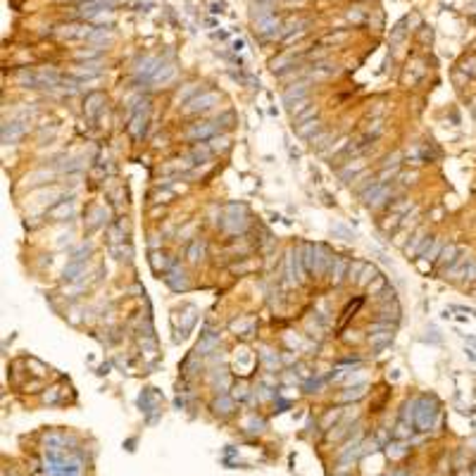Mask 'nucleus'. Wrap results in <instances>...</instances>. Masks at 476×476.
Returning a JSON list of instances; mask_svg holds the SVG:
<instances>
[{"label":"nucleus","instance_id":"nucleus-1","mask_svg":"<svg viewBox=\"0 0 476 476\" xmlns=\"http://www.w3.org/2000/svg\"><path fill=\"white\" fill-rule=\"evenodd\" d=\"M414 424L421 428V431H428L431 424H434V417L438 414V402L436 398H419L414 400Z\"/></svg>","mask_w":476,"mask_h":476},{"label":"nucleus","instance_id":"nucleus-2","mask_svg":"<svg viewBox=\"0 0 476 476\" xmlns=\"http://www.w3.org/2000/svg\"><path fill=\"white\" fill-rule=\"evenodd\" d=\"M359 198H362V202H365L367 207L376 210V207H381L388 198H391V188H388L386 184H381V181H374V184H369V186L359 193Z\"/></svg>","mask_w":476,"mask_h":476},{"label":"nucleus","instance_id":"nucleus-3","mask_svg":"<svg viewBox=\"0 0 476 476\" xmlns=\"http://www.w3.org/2000/svg\"><path fill=\"white\" fill-rule=\"evenodd\" d=\"M219 100H221L219 93H214V90H205V93H200V96H195L193 100H188L186 107H184V112H186V115L207 112V110H212L214 105H219Z\"/></svg>","mask_w":476,"mask_h":476},{"label":"nucleus","instance_id":"nucleus-4","mask_svg":"<svg viewBox=\"0 0 476 476\" xmlns=\"http://www.w3.org/2000/svg\"><path fill=\"white\" fill-rule=\"evenodd\" d=\"M221 226L231 231V234H238L248 226V214H245V207L243 205H226V221Z\"/></svg>","mask_w":476,"mask_h":476},{"label":"nucleus","instance_id":"nucleus-5","mask_svg":"<svg viewBox=\"0 0 476 476\" xmlns=\"http://www.w3.org/2000/svg\"><path fill=\"white\" fill-rule=\"evenodd\" d=\"M219 131V124L217 122H198L186 131L188 141H205V138H214Z\"/></svg>","mask_w":476,"mask_h":476},{"label":"nucleus","instance_id":"nucleus-6","mask_svg":"<svg viewBox=\"0 0 476 476\" xmlns=\"http://www.w3.org/2000/svg\"><path fill=\"white\" fill-rule=\"evenodd\" d=\"M307 93H310V83L307 81H298V83H290L288 88L283 90V105L286 107H290V105H296L298 100H305L307 98Z\"/></svg>","mask_w":476,"mask_h":476},{"label":"nucleus","instance_id":"nucleus-7","mask_svg":"<svg viewBox=\"0 0 476 476\" xmlns=\"http://www.w3.org/2000/svg\"><path fill=\"white\" fill-rule=\"evenodd\" d=\"M148 100H143V107H138V110H133V117L131 122H129V133H131L133 138H141L145 133V124H148Z\"/></svg>","mask_w":476,"mask_h":476},{"label":"nucleus","instance_id":"nucleus-8","mask_svg":"<svg viewBox=\"0 0 476 476\" xmlns=\"http://www.w3.org/2000/svg\"><path fill=\"white\" fill-rule=\"evenodd\" d=\"M105 110V96L103 93H88L86 96V103H83V112H86V117L88 119H98L100 117V112Z\"/></svg>","mask_w":476,"mask_h":476},{"label":"nucleus","instance_id":"nucleus-9","mask_svg":"<svg viewBox=\"0 0 476 476\" xmlns=\"http://www.w3.org/2000/svg\"><path fill=\"white\" fill-rule=\"evenodd\" d=\"M24 133H27V124L24 122H19V119L5 122L3 124V143H17Z\"/></svg>","mask_w":476,"mask_h":476},{"label":"nucleus","instance_id":"nucleus-10","mask_svg":"<svg viewBox=\"0 0 476 476\" xmlns=\"http://www.w3.org/2000/svg\"><path fill=\"white\" fill-rule=\"evenodd\" d=\"M72 214H74V200H57L55 205L46 212V217L53 221H64V219H69Z\"/></svg>","mask_w":476,"mask_h":476},{"label":"nucleus","instance_id":"nucleus-11","mask_svg":"<svg viewBox=\"0 0 476 476\" xmlns=\"http://www.w3.org/2000/svg\"><path fill=\"white\" fill-rule=\"evenodd\" d=\"M348 269H350V262L345 257H333V264H331V269H329V279H331L333 286H341L345 281Z\"/></svg>","mask_w":476,"mask_h":476},{"label":"nucleus","instance_id":"nucleus-12","mask_svg":"<svg viewBox=\"0 0 476 476\" xmlns=\"http://www.w3.org/2000/svg\"><path fill=\"white\" fill-rule=\"evenodd\" d=\"M167 283H169V288L172 290H186L188 288V276H186V271L181 269V267H176L174 264L172 269L167 271Z\"/></svg>","mask_w":476,"mask_h":476},{"label":"nucleus","instance_id":"nucleus-13","mask_svg":"<svg viewBox=\"0 0 476 476\" xmlns=\"http://www.w3.org/2000/svg\"><path fill=\"white\" fill-rule=\"evenodd\" d=\"M460 257V248H457L455 243H448V245H443L441 255H438V267H441L443 271H448L452 264H455V260Z\"/></svg>","mask_w":476,"mask_h":476},{"label":"nucleus","instance_id":"nucleus-14","mask_svg":"<svg viewBox=\"0 0 476 476\" xmlns=\"http://www.w3.org/2000/svg\"><path fill=\"white\" fill-rule=\"evenodd\" d=\"M424 241H426V229H417L412 234V238H410V243L405 245V255L412 257V255H419L421 245H424Z\"/></svg>","mask_w":476,"mask_h":476},{"label":"nucleus","instance_id":"nucleus-15","mask_svg":"<svg viewBox=\"0 0 476 476\" xmlns=\"http://www.w3.org/2000/svg\"><path fill=\"white\" fill-rule=\"evenodd\" d=\"M322 129H324L322 119H310V122H305V124L298 126V136H300V138H307V141H312V138L317 136V133H322Z\"/></svg>","mask_w":476,"mask_h":476},{"label":"nucleus","instance_id":"nucleus-16","mask_svg":"<svg viewBox=\"0 0 476 476\" xmlns=\"http://www.w3.org/2000/svg\"><path fill=\"white\" fill-rule=\"evenodd\" d=\"M155 64H157V60H155V57H145V60H141V62H138V67H136V76H138V79H141V76H143V79H152V76H155V72L160 69V67H155Z\"/></svg>","mask_w":476,"mask_h":476},{"label":"nucleus","instance_id":"nucleus-17","mask_svg":"<svg viewBox=\"0 0 476 476\" xmlns=\"http://www.w3.org/2000/svg\"><path fill=\"white\" fill-rule=\"evenodd\" d=\"M202 255H205V243L198 238V241H193L191 245H188L186 257H188V262H191V264H198L202 260Z\"/></svg>","mask_w":476,"mask_h":476},{"label":"nucleus","instance_id":"nucleus-18","mask_svg":"<svg viewBox=\"0 0 476 476\" xmlns=\"http://www.w3.org/2000/svg\"><path fill=\"white\" fill-rule=\"evenodd\" d=\"M198 88H200L198 83H188L186 88L176 93V98H174V103H176V105H186L188 100H193V98L198 96Z\"/></svg>","mask_w":476,"mask_h":476},{"label":"nucleus","instance_id":"nucleus-19","mask_svg":"<svg viewBox=\"0 0 476 476\" xmlns=\"http://www.w3.org/2000/svg\"><path fill=\"white\" fill-rule=\"evenodd\" d=\"M174 74H176V67H174V64H162V67L155 72L152 81L155 83H167V81H172L174 79Z\"/></svg>","mask_w":476,"mask_h":476},{"label":"nucleus","instance_id":"nucleus-20","mask_svg":"<svg viewBox=\"0 0 476 476\" xmlns=\"http://www.w3.org/2000/svg\"><path fill=\"white\" fill-rule=\"evenodd\" d=\"M217 345H219V336H217V333H207L205 338L198 343V355H207V352H212Z\"/></svg>","mask_w":476,"mask_h":476},{"label":"nucleus","instance_id":"nucleus-21","mask_svg":"<svg viewBox=\"0 0 476 476\" xmlns=\"http://www.w3.org/2000/svg\"><path fill=\"white\" fill-rule=\"evenodd\" d=\"M17 81H19L21 86H27V88H36V86H38V74H36V72H29V69H19V72H17Z\"/></svg>","mask_w":476,"mask_h":476},{"label":"nucleus","instance_id":"nucleus-22","mask_svg":"<svg viewBox=\"0 0 476 476\" xmlns=\"http://www.w3.org/2000/svg\"><path fill=\"white\" fill-rule=\"evenodd\" d=\"M100 72H103V67H100V64H79V67L74 69V74L81 76V79H93V76H100Z\"/></svg>","mask_w":476,"mask_h":476},{"label":"nucleus","instance_id":"nucleus-23","mask_svg":"<svg viewBox=\"0 0 476 476\" xmlns=\"http://www.w3.org/2000/svg\"><path fill=\"white\" fill-rule=\"evenodd\" d=\"M381 319H393L395 324H398V319H400V307H398V300H393V303H386L383 307H381Z\"/></svg>","mask_w":476,"mask_h":476},{"label":"nucleus","instance_id":"nucleus-24","mask_svg":"<svg viewBox=\"0 0 476 476\" xmlns=\"http://www.w3.org/2000/svg\"><path fill=\"white\" fill-rule=\"evenodd\" d=\"M212 407H214V412L217 414H231L234 412V400H231L229 395H219V398L214 400Z\"/></svg>","mask_w":476,"mask_h":476},{"label":"nucleus","instance_id":"nucleus-25","mask_svg":"<svg viewBox=\"0 0 476 476\" xmlns=\"http://www.w3.org/2000/svg\"><path fill=\"white\" fill-rule=\"evenodd\" d=\"M467 264H469V260H467L464 255H460V260H455V264H452V267L445 271V276H450V279H460V276H464Z\"/></svg>","mask_w":476,"mask_h":476},{"label":"nucleus","instance_id":"nucleus-26","mask_svg":"<svg viewBox=\"0 0 476 476\" xmlns=\"http://www.w3.org/2000/svg\"><path fill=\"white\" fill-rule=\"evenodd\" d=\"M331 141H333V133L331 131H322V133H317V136L312 138L310 143H312V148H314V150L322 152V150H326V145L331 143Z\"/></svg>","mask_w":476,"mask_h":476},{"label":"nucleus","instance_id":"nucleus-27","mask_svg":"<svg viewBox=\"0 0 476 476\" xmlns=\"http://www.w3.org/2000/svg\"><path fill=\"white\" fill-rule=\"evenodd\" d=\"M359 169H365V162L362 160H355V162H348V165L341 169V179L343 181H348L350 176H355V174L359 172Z\"/></svg>","mask_w":476,"mask_h":476},{"label":"nucleus","instance_id":"nucleus-28","mask_svg":"<svg viewBox=\"0 0 476 476\" xmlns=\"http://www.w3.org/2000/svg\"><path fill=\"white\" fill-rule=\"evenodd\" d=\"M150 264H152V269H155V271H162V269H167V264H169V260H167L165 253H160V250H155V253L150 255Z\"/></svg>","mask_w":476,"mask_h":476},{"label":"nucleus","instance_id":"nucleus-29","mask_svg":"<svg viewBox=\"0 0 476 476\" xmlns=\"http://www.w3.org/2000/svg\"><path fill=\"white\" fill-rule=\"evenodd\" d=\"M376 276H379L376 267H374V264H367L365 271H362V276L357 279V283H359V286H369V283H372L374 279H376Z\"/></svg>","mask_w":476,"mask_h":476},{"label":"nucleus","instance_id":"nucleus-30","mask_svg":"<svg viewBox=\"0 0 476 476\" xmlns=\"http://www.w3.org/2000/svg\"><path fill=\"white\" fill-rule=\"evenodd\" d=\"M310 119H317V107H314V105H310L307 110H303L300 115H296V117H293V122L300 126V124H305V122H310Z\"/></svg>","mask_w":476,"mask_h":476},{"label":"nucleus","instance_id":"nucleus-31","mask_svg":"<svg viewBox=\"0 0 476 476\" xmlns=\"http://www.w3.org/2000/svg\"><path fill=\"white\" fill-rule=\"evenodd\" d=\"M367 288H369V296H379V293H383V290L388 288V283H386V279L379 274L372 283H369V286H367Z\"/></svg>","mask_w":476,"mask_h":476},{"label":"nucleus","instance_id":"nucleus-32","mask_svg":"<svg viewBox=\"0 0 476 476\" xmlns=\"http://www.w3.org/2000/svg\"><path fill=\"white\" fill-rule=\"evenodd\" d=\"M365 391H367V386H365V383H359V386H355V388H348V391H345L341 398H343V400H357V398H362V395H365Z\"/></svg>","mask_w":476,"mask_h":476},{"label":"nucleus","instance_id":"nucleus-33","mask_svg":"<svg viewBox=\"0 0 476 476\" xmlns=\"http://www.w3.org/2000/svg\"><path fill=\"white\" fill-rule=\"evenodd\" d=\"M210 148H212V152H219V150H226L229 148V138L226 136H214V138H210Z\"/></svg>","mask_w":476,"mask_h":476},{"label":"nucleus","instance_id":"nucleus-34","mask_svg":"<svg viewBox=\"0 0 476 476\" xmlns=\"http://www.w3.org/2000/svg\"><path fill=\"white\" fill-rule=\"evenodd\" d=\"M365 267H367L365 262H350V269H348V279H350V281H355V283H357V279H359V276H362V271H365Z\"/></svg>","mask_w":476,"mask_h":476},{"label":"nucleus","instance_id":"nucleus-35","mask_svg":"<svg viewBox=\"0 0 476 476\" xmlns=\"http://www.w3.org/2000/svg\"><path fill=\"white\" fill-rule=\"evenodd\" d=\"M103 3H83L81 5V17H93V14L100 12Z\"/></svg>","mask_w":476,"mask_h":476},{"label":"nucleus","instance_id":"nucleus-36","mask_svg":"<svg viewBox=\"0 0 476 476\" xmlns=\"http://www.w3.org/2000/svg\"><path fill=\"white\" fill-rule=\"evenodd\" d=\"M100 217H107V212H105L103 207H96V210H93V221L88 224V229L100 226V224H103V219H100Z\"/></svg>","mask_w":476,"mask_h":476},{"label":"nucleus","instance_id":"nucleus-37","mask_svg":"<svg viewBox=\"0 0 476 476\" xmlns=\"http://www.w3.org/2000/svg\"><path fill=\"white\" fill-rule=\"evenodd\" d=\"M307 107H310V100L305 98V100H298L296 105H290V107H288V112H290V115H293V117H296V115H300V112H303V110H307Z\"/></svg>","mask_w":476,"mask_h":476},{"label":"nucleus","instance_id":"nucleus-38","mask_svg":"<svg viewBox=\"0 0 476 476\" xmlns=\"http://www.w3.org/2000/svg\"><path fill=\"white\" fill-rule=\"evenodd\" d=\"M231 329L238 333H250V329H253V322H234L231 324Z\"/></svg>","mask_w":476,"mask_h":476},{"label":"nucleus","instance_id":"nucleus-39","mask_svg":"<svg viewBox=\"0 0 476 476\" xmlns=\"http://www.w3.org/2000/svg\"><path fill=\"white\" fill-rule=\"evenodd\" d=\"M345 36H348V31H341V34H329L322 38V43H338V41H345Z\"/></svg>","mask_w":476,"mask_h":476},{"label":"nucleus","instance_id":"nucleus-40","mask_svg":"<svg viewBox=\"0 0 476 476\" xmlns=\"http://www.w3.org/2000/svg\"><path fill=\"white\" fill-rule=\"evenodd\" d=\"M464 279H467V281H474L476 279V260H469L467 269H464Z\"/></svg>","mask_w":476,"mask_h":476},{"label":"nucleus","instance_id":"nucleus-41","mask_svg":"<svg viewBox=\"0 0 476 476\" xmlns=\"http://www.w3.org/2000/svg\"><path fill=\"white\" fill-rule=\"evenodd\" d=\"M464 72H469L471 76H476V57H469V60L464 62Z\"/></svg>","mask_w":476,"mask_h":476},{"label":"nucleus","instance_id":"nucleus-42","mask_svg":"<svg viewBox=\"0 0 476 476\" xmlns=\"http://www.w3.org/2000/svg\"><path fill=\"white\" fill-rule=\"evenodd\" d=\"M412 179H417V174H402L400 176L402 184H412Z\"/></svg>","mask_w":476,"mask_h":476},{"label":"nucleus","instance_id":"nucleus-43","mask_svg":"<svg viewBox=\"0 0 476 476\" xmlns=\"http://www.w3.org/2000/svg\"><path fill=\"white\" fill-rule=\"evenodd\" d=\"M150 245H152V248H157V245H160V241H157V236H150Z\"/></svg>","mask_w":476,"mask_h":476},{"label":"nucleus","instance_id":"nucleus-44","mask_svg":"<svg viewBox=\"0 0 476 476\" xmlns=\"http://www.w3.org/2000/svg\"><path fill=\"white\" fill-rule=\"evenodd\" d=\"M474 476H476V471H474Z\"/></svg>","mask_w":476,"mask_h":476}]
</instances>
